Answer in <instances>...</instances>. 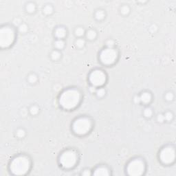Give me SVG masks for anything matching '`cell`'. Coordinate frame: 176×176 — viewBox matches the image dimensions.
Segmentation results:
<instances>
[{
	"label": "cell",
	"mask_w": 176,
	"mask_h": 176,
	"mask_svg": "<svg viewBox=\"0 0 176 176\" xmlns=\"http://www.w3.org/2000/svg\"><path fill=\"white\" fill-rule=\"evenodd\" d=\"M81 92L76 88L64 90L59 97V104L63 109L71 111L76 109L81 101Z\"/></svg>",
	"instance_id": "obj_1"
},
{
	"label": "cell",
	"mask_w": 176,
	"mask_h": 176,
	"mask_svg": "<svg viewBox=\"0 0 176 176\" xmlns=\"http://www.w3.org/2000/svg\"><path fill=\"white\" fill-rule=\"evenodd\" d=\"M31 165V160L28 155H18L10 162L9 171L13 175H24L30 171Z\"/></svg>",
	"instance_id": "obj_2"
},
{
	"label": "cell",
	"mask_w": 176,
	"mask_h": 176,
	"mask_svg": "<svg viewBox=\"0 0 176 176\" xmlns=\"http://www.w3.org/2000/svg\"><path fill=\"white\" fill-rule=\"evenodd\" d=\"M93 122L90 118L81 116L76 118L72 124V130L74 134L79 136H85L92 130Z\"/></svg>",
	"instance_id": "obj_3"
},
{
	"label": "cell",
	"mask_w": 176,
	"mask_h": 176,
	"mask_svg": "<svg viewBox=\"0 0 176 176\" xmlns=\"http://www.w3.org/2000/svg\"><path fill=\"white\" fill-rule=\"evenodd\" d=\"M78 159L77 152L74 149H69L65 150L59 155V163L63 169H72L77 165Z\"/></svg>",
	"instance_id": "obj_4"
},
{
	"label": "cell",
	"mask_w": 176,
	"mask_h": 176,
	"mask_svg": "<svg viewBox=\"0 0 176 176\" xmlns=\"http://www.w3.org/2000/svg\"><path fill=\"white\" fill-rule=\"evenodd\" d=\"M16 38L15 28L10 25H5L0 28V47L8 48L14 43Z\"/></svg>",
	"instance_id": "obj_5"
},
{
	"label": "cell",
	"mask_w": 176,
	"mask_h": 176,
	"mask_svg": "<svg viewBox=\"0 0 176 176\" xmlns=\"http://www.w3.org/2000/svg\"><path fill=\"white\" fill-rule=\"evenodd\" d=\"M146 163L141 158H135L127 163L126 173L130 176H141L144 175L146 171Z\"/></svg>",
	"instance_id": "obj_6"
},
{
	"label": "cell",
	"mask_w": 176,
	"mask_h": 176,
	"mask_svg": "<svg viewBox=\"0 0 176 176\" xmlns=\"http://www.w3.org/2000/svg\"><path fill=\"white\" fill-rule=\"evenodd\" d=\"M119 52L115 48H105L99 53V61L102 65L110 66L118 61Z\"/></svg>",
	"instance_id": "obj_7"
},
{
	"label": "cell",
	"mask_w": 176,
	"mask_h": 176,
	"mask_svg": "<svg viewBox=\"0 0 176 176\" xmlns=\"http://www.w3.org/2000/svg\"><path fill=\"white\" fill-rule=\"evenodd\" d=\"M159 160L165 165H171L175 162V149L172 145H167L163 147L159 152Z\"/></svg>",
	"instance_id": "obj_8"
},
{
	"label": "cell",
	"mask_w": 176,
	"mask_h": 176,
	"mask_svg": "<svg viewBox=\"0 0 176 176\" xmlns=\"http://www.w3.org/2000/svg\"><path fill=\"white\" fill-rule=\"evenodd\" d=\"M88 80L92 86L96 88H102L107 82V76L102 70L96 68L90 72L88 76Z\"/></svg>",
	"instance_id": "obj_9"
},
{
	"label": "cell",
	"mask_w": 176,
	"mask_h": 176,
	"mask_svg": "<svg viewBox=\"0 0 176 176\" xmlns=\"http://www.w3.org/2000/svg\"><path fill=\"white\" fill-rule=\"evenodd\" d=\"M94 175L96 176H106V175H111V172L110 170L107 166L105 165H100L97 167L96 168L94 169L93 172Z\"/></svg>",
	"instance_id": "obj_10"
},
{
	"label": "cell",
	"mask_w": 176,
	"mask_h": 176,
	"mask_svg": "<svg viewBox=\"0 0 176 176\" xmlns=\"http://www.w3.org/2000/svg\"><path fill=\"white\" fill-rule=\"evenodd\" d=\"M67 34V29L63 26L56 27L54 31V35L56 39H64Z\"/></svg>",
	"instance_id": "obj_11"
},
{
	"label": "cell",
	"mask_w": 176,
	"mask_h": 176,
	"mask_svg": "<svg viewBox=\"0 0 176 176\" xmlns=\"http://www.w3.org/2000/svg\"><path fill=\"white\" fill-rule=\"evenodd\" d=\"M140 100H141V103L145 104V105H148L152 100V94L151 92L148 91L143 92L139 96Z\"/></svg>",
	"instance_id": "obj_12"
},
{
	"label": "cell",
	"mask_w": 176,
	"mask_h": 176,
	"mask_svg": "<svg viewBox=\"0 0 176 176\" xmlns=\"http://www.w3.org/2000/svg\"><path fill=\"white\" fill-rule=\"evenodd\" d=\"M85 38L89 41H94L95 40L97 37V32L94 29H89L85 32Z\"/></svg>",
	"instance_id": "obj_13"
},
{
	"label": "cell",
	"mask_w": 176,
	"mask_h": 176,
	"mask_svg": "<svg viewBox=\"0 0 176 176\" xmlns=\"http://www.w3.org/2000/svg\"><path fill=\"white\" fill-rule=\"evenodd\" d=\"M66 46V42L64 39H56L54 41V46L56 50H61L65 48Z\"/></svg>",
	"instance_id": "obj_14"
},
{
	"label": "cell",
	"mask_w": 176,
	"mask_h": 176,
	"mask_svg": "<svg viewBox=\"0 0 176 176\" xmlns=\"http://www.w3.org/2000/svg\"><path fill=\"white\" fill-rule=\"evenodd\" d=\"M106 17V13L104 10L98 9L94 13V17L98 21H102Z\"/></svg>",
	"instance_id": "obj_15"
},
{
	"label": "cell",
	"mask_w": 176,
	"mask_h": 176,
	"mask_svg": "<svg viewBox=\"0 0 176 176\" xmlns=\"http://www.w3.org/2000/svg\"><path fill=\"white\" fill-rule=\"evenodd\" d=\"M85 32H86V30L83 27L81 26L76 27L74 30V35L78 38H82L85 35Z\"/></svg>",
	"instance_id": "obj_16"
},
{
	"label": "cell",
	"mask_w": 176,
	"mask_h": 176,
	"mask_svg": "<svg viewBox=\"0 0 176 176\" xmlns=\"http://www.w3.org/2000/svg\"><path fill=\"white\" fill-rule=\"evenodd\" d=\"M36 5L35 3L33 2H28L25 4V11L27 12L28 13H30V14H32L36 11Z\"/></svg>",
	"instance_id": "obj_17"
},
{
	"label": "cell",
	"mask_w": 176,
	"mask_h": 176,
	"mask_svg": "<svg viewBox=\"0 0 176 176\" xmlns=\"http://www.w3.org/2000/svg\"><path fill=\"white\" fill-rule=\"evenodd\" d=\"M61 53L60 51L57 50H54L52 52L50 53V58L52 61H57L61 59Z\"/></svg>",
	"instance_id": "obj_18"
},
{
	"label": "cell",
	"mask_w": 176,
	"mask_h": 176,
	"mask_svg": "<svg viewBox=\"0 0 176 176\" xmlns=\"http://www.w3.org/2000/svg\"><path fill=\"white\" fill-rule=\"evenodd\" d=\"M85 44H86V41H85V39H83V37H82V38L76 39L74 42L75 46L78 49H81L83 48H84Z\"/></svg>",
	"instance_id": "obj_19"
},
{
	"label": "cell",
	"mask_w": 176,
	"mask_h": 176,
	"mask_svg": "<svg viewBox=\"0 0 176 176\" xmlns=\"http://www.w3.org/2000/svg\"><path fill=\"white\" fill-rule=\"evenodd\" d=\"M54 12V8L51 4H46L43 8V13L46 15H50Z\"/></svg>",
	"instance_id": "obj_20"
},
{
	"label": "cell",
	"mask_w": 176,
	"mask_h": 176,
	"mask_svg": "<svg viewBox=\"0 0 176 176\" xmlns=\"http://www.w3.org/2000/svg\"><path fill=\"white\" fill-rule=\"evenodd\" d=\"M27 80H28V83H30V84L34 85L38 81V76H37V75L35 74V73H31V74H30L28 76Z\"/></svg>",
	"instance_id": "obj_21"
},
{
	"label": "cell",
	"mask_w": 176,
	"mask_h": 176,
	"mask_svg": "<svg viewBox=\"0 0 176 176\" xmlns=\"http://www.w3.org/2000/svg\"><path fill=\"white\" fill-rule=\"evenodd\" d=\"M143 115L147 118H150L153 116V109L149 107H145L143 111Z\"/></svg>",
	"instance_id": "obj_22"
},
{
	"label": "cell",
	"mask_w": 176,
	"mask_h": 176,
	"mask_svg": "<svg viewBox=\"0 0 176 176\" xmlns=\"http://www.w3.org/2000/svg\"><path fill=\"white\" fill-rule=\"evenodd\" d=\"M120 13L124 16H126V15H129V13H130V8L128 5H123L120 7Z\"/></svg>",
	"instance_id": "obj_23"
},
{
	"label": "cell",
	"mask_w": 176,
	"mask_h": 176,
	"mask_svg": "<svg viewBox=\"0 0 176 176\" xmlns=\"http://www.w3.org/2000/svg\"><path fill=\"white\" fill-rule=\"evenodd\" d=\"M15 134H16V136L18 138H23L25 136L26 132H25V129H23V128H19L18 129H17Z\"/></svg>",
	"instance_id": "obj_24"
},
{
	"label": "cell",
	"mask_w": 176,
	"mask_h": 176,
	"mask_svg": "<svg viewBox=\"0 0 176 176\" xmlns=\"http://www.w3.org/2000/svg\"><path fill=\"white\" fill-rule=\"evenodd\" d=\"M95 94L98 98H102V97L105 96L106 94V90L105 88H99L97 89Z\"/></svg>",
	"instance_id": "obj_25"
},
{
	"label": "cell",
	"mask_w": 176,
	"mask_h": 176,
	"mask_svg": "<svg viewBox=\"0 0 176 176\" xmlns=\"http://www.w3.org/2000/svg\"><path fill=\"white\" fill-rule=\"evenodd\" d=\"M29 112H30V114H31L32 116L37 115V114H38V113L39 112V107L37 105H32L31 107H30V109H29Z\"/></svg>",
	"instance_id": "obj_26"
},
{
	"label": "cell",
	"mask_w": 176,
	"mask_h": 176,
	"mask_svg": "<svg viewBox=\"0 0 176 176\" xmlns=\"http://www.w3.org/2000/svg\"><path fill=\"white\" fill-rule=\"evenodd\" d=\"M164 116H165V121H167V122H171V121H172L173 119L174 115L172 112L167 111V112H166L165 114H164Z\"/></svg>",
	"instance_id": "obj_27"
},
{
	"label": "cell",
	"mask_w": 176,
	"mask_h": 176,
	"mask_svg": "<svg viewBox=\"0 0 176 176\" xmlns=\"http://www.w3.org/2000/svg\"><path fill=\"white\" fill-rule=\"evenodd\" d=\"M28 25L25 23H22L21 25L18 26V31L21 34H25L28 32Z\"/></svg>",
	"instance_id": "obj_28"
},
{
	"label": "cell",
	"mask_w": 176,
	"mask_h": 176,
	"mask_svg": "<svg viewBox=\"0 0 176 176\" xmlns=\"http://www.w3.org/2000/svg\"><path fill=\"white\" fill-rule=\"evenodd\" d=\"M174 98H175V95H174L173 92H171V91L167 92L165 95V100L168 102L173 101V100H174Z\"/></svg>",
	"instance_id": "obj_29"
},
{
	"label": "cell",
	"mask_w": 176,
	"mask_h": 176,
	"mask_svg": "<svg viewBox=\"0 0 176 176\" xmlns=\"http://www.w3.org/2000/svg\"><path fill=\"white\" fill-rule=\"evenodd\" d=\"M156 119L158 122H160V123H163V122L165 121L164 114H158V116H157Z\"/></svg>",
	"instance_id": "obj_30"
},
{
	"label": "cell",
	"mask_w": 176,
	"mask_h": 176,
	"mask_svg": "<svg viewBox=\"0 0 176 176\" xmlns=\"http://www.w3.org/2000/svg\"><path fill=\"white\" fill-rule=\"evenodd\" d=\"M105 45L107 48H114L115 45V42L112 39H108L107 41L105 42Z\"/></svg>",
	"instance_id": "obj_31"
},
{
	"label": "cell",
	"mask_w": 176,
	"mask_h": 176,
	"mask_svg": "<svg viewBox=\"0 0 176 176\" xmlns=\"http://www.w3.org/2000/svg\"><path fill=\"white\" fill-rule=\"evenodd\" d=\"M81 175H85V176H90V175H92V173L91 171H90V169H84V170L83 171H82Z\"/></svg>",
	"instance_id": "obj_32"
},
{
	"label": "cell",
	"mask_w": 176,
	"mask_h": 176,
	"mask_svg": "<svg viewBox=\"0 0 176 176\" xmlns=\"http://www.w3.org/2000/svg\"><path fill=\"white\" fill-rule=\"evenodd\" d=\"M157 30H158V27H157L155 24L151 25L149 28V30L152 32V33H155V32L157 31Z\"/></svg>",
	"instance_id": "obj_33"
},
{
	"label": "cell",
	"mask_w": 176,
	"mask_h": 176,
	"mask_svg": "<svg viewBox=\"0 0 176 176\" xmlns=\"http://www.w3.org/2000/svg\"><path fill=\"white\" fill-rule=\"evenodd\" d=\"M134 100L135 103H136V104L140 103V102H141V100H140L139 96H138V95L135 96V97H134Z\"/></svg>",
	"instance_id": "obj_34"
}]
</instances>
